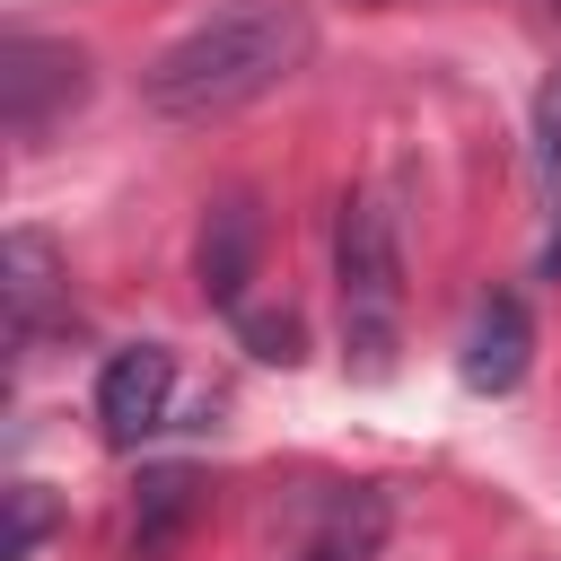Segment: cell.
I'll list each match as a JSON object with an SVG mask.
<instances>
[{
    "instance_id": "cell-1",
    "label": "cell",
    "mask_w": 561,
    "mask_h": 561,
    "mask_svg": "<svg viewBox=\"0 0 561 561\" xmlns=\"http://www.w3.org/2000/svg\"><path fill=\"white\" fill-rule=\"evenodd\" d=\"M307 53H316V18L298 0H228L140 70V96L167 123H219V114L272 96L280 79H298Z\"/></svg>"
},
{
    "instance_id": "cell-2",
    "label": "cell",
    "mask_w": 561,
    "mask_h": 561,
    "mask_svg": "<svg viewBox=\"0 0 561 561\" xmlns=\"http://www.w3.org/2000/svg\"><path fill=\"white\" fill-rule=\"evenodd\" d=\"M333 280H342V351L359 359V377H386L394 342H403V237H394L386 202H368V193L342 202Z\"/></svg>"
},
{
    "instance_id": "cell-3",
    "label": "cell",
    "mask_w": 561,
    "mask_h": 561,
    "mask_svg": "<svg viewBox=\"0 0 561 561\" xmlns=\"http://www.w3.org/2000/svg\"><path fill=\"white\" fill-rule=\"evenodd\" d=\"M88 105V53L61 35H9L0 44V123L9 140L44 149L70 114Z\"/></svg>"
},
{
    "instance_id": "cell-4",
    "label": "cell",
    "mask_w": 561,
    "mask_h": 561,
    "mask_svg": "<svg viewBox=\"0 0 561 561\" xmlns=\"http://www.w3.org/2000/svg\"><path fill=\"white\" fill-rule=\"evenodd\" d=\"M61 298H70L61 245L44 228H9V245H0V307H9V351L18 359H35V342L53 333Z\"/></svg>"
},
{
    "instance_id": "cell-5",
    "label": "cell",
    "mask_w": 561,
    "mask_h": 561,
    "mask_svg": "<svg viewBox=\"0 0 561 561\" xmlns=\"http://www.w3.org/2000/svg\"><path fill=\"white\" fill-rule=\"evenodd\" d=\"M167 403H175V351H167V342H123V351L96 368V421H105L114 447L149 438V430L167 421Z\"/></svg>"
},
{
    "instance_id": "cell-6",
    "label": "cell",
    "mask_w": 561,
    "mask_h": 561,
    "mask_svg": "<svg viewBox=\"0 0 561 561\" xmlns=\"http://www.w3.org/2000/svg\"><path fill=\"white\" fill-rule=\"evenodd\" d=\"M526 368H535V316H526V298H517V289H491V298L473 307V324H465L456 377H465L473 394H508Z\"/></svg>"
},
{
    "instance_id": "cell-7",
    "label": "cell",
    "mask_w": 561,
    "mask_h": 561,
    "mask_svg": "<svg viewBox=\"0 0 561 561\" xmlns=\"http://www.w3.org/2000/svg\"><path fill=\"white\" fill-rule=\"evenodd\" d=\"M254 254H263V210L254 193H219L202 237H193V280L210 307H245V280H254Z\"/></svg>"
},
{
    "instance_id": "cell-8",
    "label": "cell",
    "mask_w": 561,
    "mask_h": 561,
    "mask_svg": "<svg viewBox=\"0 0 561 561\" xmlns=\"http://www.w3.org/2000/svg\"><path fill=\"white\" fill-rule=\"evenodd\" d=\"M386 526H394L386 491H324L316 517H307V535L289 543V561H377Z\"/></svg>"
},
{
    "instance_id": "cell-9",
    "label": "cell",
    "mask_w": 561,
    "mask_h": 561,
    "mask_svg": "<svg viewBox=\"0 0 561 561\" xmlns=\"http://www.w3.org/2000/svg\"><path fill=\"white\" fill-rule=\"evenodd\" d=\"M202 517V482H193V465H158V473H140V500H131V552L140 561H167L175 552V535Z\"/></svg>"
},
{
    "instance_id": "cell-10",
    "label": "cell",
    "mask_w": 561,
    "mask_h": 561,
    "mask_svg": "<svg viewBox=\"0 0 561 561\" xmlns=\"http://www.w3.org/2000/svg\"><path fill=\"white\" fill-rule=\"evenodd\" d=\"M53 535V491L44 482H9V552L0 561H35Z\"/></svg>"
},
{
    "instance_id": "cell-11",
    "label": "cell",
    "mask_w": 561,
    "mask_h": 561,
    "mask_svg": "<svg viewBox=\"0 0 561 561\" xmlns=\"http://www.w3.org/2000/svg\"><path fill=\"white\" fill-rule=\"evenodd\" d=\"M535 175H543V193L561 202V70L535 88Z\"/></svg>"
},
{
    "instance_id": "cell-12",
    "label": "cell",
    "mask_w": 561,
    "mask_h": 561,
    "mask_svg": "<svg viewBox=\"0 0 561 561\" xmlns=\"http://www.w3.org/2000/svg\"><path fill=\"white\" fill-rule=\"evenodd\" d=\"M237 333L254 342V359H280V368L298 359V316H289V307H280V316H254V307H237Z\"/></svg>"
},
{
    "instance_id": "cell-13",
    "label": "cell",
    "mask_w": 561,
    "mask_h": 561,
    "mask_svg": "<svg viewBox=\"0 0 561 561\" xmlns=\"http://www.w3.org/2000/svg\"><path fill=\"white\" fill-rule=\"evenodd\" d=\"M543 280H561V237H552V245H543Z\"/></svg>"
}]
</instances>
